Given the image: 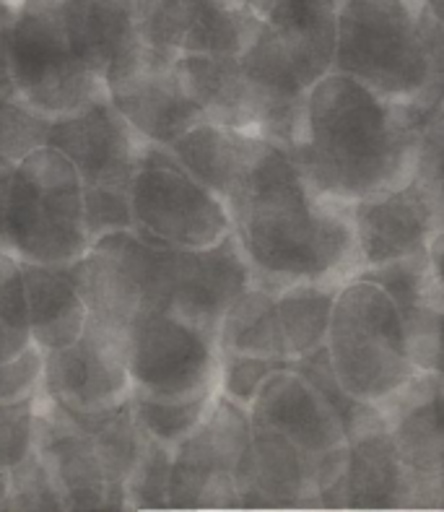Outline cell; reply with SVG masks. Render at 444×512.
Instances as JSON below:
<instances>
[{"label":"cell","instance_id":"1","mask_svg":"<svg viewBox=\"0 0 444 512\" xmlns=\"http://www.w3.org/2000/svg\"><path fill=\"white\" fill-rule=\"evenodd\" d=\"M289 154L309 188L351 206L413 180L419 167V110L330 71L309 86Z\"/></svg>","mask_w":444,"mask_h":512},{"label":"cell","instance_id":"2","mask_svg":"<svg viewBox=\"0 0 444 512\" xmlns=\"http://www.w3.org/2000/svg\"><path fill=\"white\" fill-rule=\"evenodd\" d=\"M234 234L250 260L255 284L281 292L296 281L348 279L356 237L348 203L315 193L294 156L268 143L229 201Z\"/></svg>","mask_w":444,"mask_h":512},{"label":"cell","instance_id":"3","mask_svg":"<svg viewBox=\"0 0 444 512\" xmlns=\"http://www.w3.org/2000/svg\"><path fill=\"white\" fill-rule=\"evenodd\" d=\"M91 247L84 182L55 146L0 162V250L45 266H68Z\"/></svg>","mask_w":444,"mask_h":512},{"label":"cell","instance_id":"4","mask_svg":"<svg viewBox=\"0 0 444 512\" xmlns=\"http://www.w3.org/2000/svg\"><path fill=\"white\" fill-rule=\"evenodd\" d=\"M333 71L413 110L434 94V63L419 0H341Z\"/></svg>","mask_w":444,"mask_h":512},{"label":"cell","instance_id":"5","mask_svg":"<svg viewBox=\"0 0 444 512\" xmlns=\"http://www.w3.org/2000/svg\"><path fill=\"white\" fill-rule=\"evenodd\" d=\"M338 383L359 401L385 403L419 375L395 299L377 281L348 276L338 289L328 333Z\"/></svg>","mask_w":444,"mask_h":512},{"label":"cell","instance_id":"6","mask_svg":"<svg viewBox=\"0 0 444 512\" xmlns=\"http://www.w3.org/2000/svg\"><path fill=\"white\" fill-rule=\"evenodd\" d=\"M172 250L146 240L136 229H117L102 234L63 268L84 297L89 320L130 338V328L143 312L167 310Z\"/></svg>","mask_w":444,"mask_h":512},{"label":"cell","instance_id":"7","mask_svg":"<svg viewBox=\"0 0 444 512\" xmlns=\"http://www.w3.org/2000/svg\"><path fill=\"white\" fill-rule=\"evenodd\" d=\"M133 229L141 237L177 250H200L234 232L232 211L221 195L169 151L148 143L146 156L130 182Z\"/></svg>","mask_w":444,"mask_h":512},{"label":"cell","instance_id":"8","mask_svg":"<svg viewBox=\"0 0 444 512\" xmlns=\"http://www.w3.org/2000/svg\"><path fill=\"white\" fill-rule=\"evenodd\" d=\"M16 99L50 120L71 115L107 94V81L73 52L60 0H24L11 39Z\"/></svg>","mask_w":444,"mask_h":512},{"label":"cell","instance_id":"9","mask_svg":"<svg viewBox=\"0 0 444 512\" xmlns=\"http://www.w3.org/2000/svg\"><path fill=\"white\" fill-rule=\"evenodd\" d=\"M250 409L216 393L206 419L174 448L169 507L224 510L242 507L250 474Z\"/></svg>","mask_w":444,"mask_h":512},{"label":"cell","instance_id":"10","mask_svg":"<svg viewBox=\"0 0 444 512\" xmlns=\"http://www.w3.org/2000/svg\"><path fill=\"white\" fill-rule=\"evenodd\" d=\"M216 336L169 310H148L130 328L128 372L133 390L161 401H193L219 393Z\"/></svg>","mask_w":444,"mask_h":512},{"label":"cell","instance_id":"11","mask_svg":"<svg viewBox=\"0 0 444 512\" xmlns=\"http://www.w3.org/2000/svg\"><path fill=\"white\" fill-rule=\"evenodd\" d=\"M174 65L187 94L195 99L206 120L258 133L286 151L291 149L304 107H291L271 97L263 86L252 81L239 58L185 52Z\"/></svg>","mask_w":444,"mask_h":512},{"label":"cell","instance_id":"12","mask_svg":"<svg viewBox=\"0 0 444 512\" xmlns=\"http://www.w3.org/2000/svg\"><path fill=\"white\" fill-rule=\"evenodd\" d=\"M128 341V336L86 320L76 344L45 351L39 393L76 414H99L123 406L133 393Z\"/></svg>","mask_w":444,"mask_h":512},{"label":"cell","instance_id":"13","mask_svg":"<svg viewBox=\"0 0 444 512\" xmlns=\"http://www.w3.org/2000/svg\"><path fill=\"white\" fill-rule=\"evenodd\" d=\"M148 143L112 104L110 94L52 120L47 138V146L71 159L84 188H130Z\"/></svg>","mask_w":444,"mask_h":512},{"label":"cell","instance_id":"14","mask_svg":"<svg viewBox=\"0 0 444 512\" xmlns=\"http://www.w3.org/2000/svg\"><path fill=\"white\" fill-rule=\"evenodd\" d=\"M348 208L356 237L354 273L421 253L444 229L442 208L416 175L400 188L361 198Z\"/></svg>","mask_w":444,"mask_h":512},{"label":"cell","instance_id":"15","mask_svg":"<svg viewBox=\"0 0 444 512\" xmlns=\"http://www.w3.org/2000/svg\"><path fill=\"white\" fill-rule=\"evenodd\" d=\"M250 419L278 429L338 479L346 471L348 435L341 416L291 364L265 380L250 406Z\"/></svg>","mask_w":444,"mask_h":512},{"label":"cell","instance_id":"16","mask_svg":"<svg viewBox=\"0 0 444 512\" xmlns=\"http://www.w3.org/2000/svg\"><path fill=\"white\" fill-rule=\"evenodd\" d=\"M380 409L416 484V507H444V377L419 372Z\"/></svg>","mask_w":444,"mask_h":512},{"label":"cell","instance_id":"17","mask_svg":"<svg viewBox=\"0 0 444 512\" xmlns=\"http://www.w3.org/2000/svg\"><path fill=\"white\" fill-rule=\"evenodd\" d=\"M255 284L250 260L237 234L200 250H172L167 310L216 336L224 312Z\"/></svg>","mask_w":444,"mask_h":512},{"label":"cell","instance_id":"18","mask_svg":"<svg viewBox=\"0 0 444 512\" xmlns=\"http://www.w3.org/2000/svg\"><path fill=\"white\" fill-rule=\"evenodd\" d=\"M107 94L125 120L146 141L159 146H172L193 125L206 120L187 94L174 60L148 47L130 71L107 81Z\"/></svg>","mask_w":444,"mask_h":512},{"label":"cell","instance_id":"19","mask_svg":"<svg viewBox=\"0 0 444 512\" xmlns=\"http://www.w3.org/2000/svg\"><path fill=\"white\" fill-rule=\"evenodd\" d=\"M322 507H416V484L385 414L372 416L348 435V458L341 481Z\"/></svg>","mask_w":444,"mask_h":512},{"label":"cell","instance_id":"20","mask_svg":"<svg viewBox=\"0 0 444 512\" xmlns=\"http://www.w3.org/2000/svg\"><path fill=\"white\" fill-rule=\"evenodd\" d=\"M39 458L50 471L65 510H123L104 479L94 440L84 427L37 390Z\"/></svg>","mask_w":444,"mask_h":512},{"label":"cell","instance_id":"21","mask_svg":"<svg viewBox=\"0 0 444 512\" xmlns=\"http://www.w3.org/2000/svg\"><path fill=\"white\" fill-rule=\"evenodd\" d=\"M354 276L377 281L395 299L416 367L444 375V292L434 276L429 247Z\"/></svg>","mask_w":444,"mask_h":512},{"label":"cell","instance_id":"22","mask_svg":"<svg viewBox=\"0 0 444 512\" xmlns=\"http://www.w3.org/2000/svg\"><path fill=\"white\" fill-rule=\"evenodd\" d=\"M60 19L73 52L104 81L123 76L146 52L136 0H60Z\"/></svg>","mask_w":444,"mask_h":512},{"label":"cell","instance_id":"23","mask_svg":"<svg viewBox=\"0 0 444 512\" xmlns=\"http://www.w3.org/2000/svg\"><path fill=\"white\" fill-rule=\"evenodd\" d=\"M289 52L302 84L315 86L333 71L341 0H242Z\"/></svg>","mask_w":444,"mask_h":512},{"label":"cell","instance_id":"24","mask_svg":"<svg viewBox=\"0 0 444 512\" xmlns=\"http://www.w3.org/2000/svg\"><path fill=\"white\" fill-rule=\"evenodd\" d=\"M268 143L258 133L203 120L177 138L169 151L229 206Z\"/></svg>","mask_w":444,"mask_h":512},{"label":"cell","instance_id":"25","mask_svg":"<svg viewBox=\"0 0 444 512\" xmlns=\"http://www.w3.org/2000/svg\"><path fill=\"white\" fill-rule=\"evenodd\" d=\"M29 323L34 346L42 351L76 344L89 320V310L63 266H45L21 260Z\"/></svg>","mask_w":444,"mask_h":512},{"label":"cell","instance_id":"26","mask_svg":"<svg viewBox=\"0 0 444 512\" xmlns=\"http://www.w3.org/2000/svg\"><path fill=\"white\" fill-rule=\"evenodd\" d=\"M221 354H255V357H286V341L278 320L276 292L252 284L234 299L216 331Z\"/></svg>","mask_w":444,"mask_h":512},{"label":"cell","instance_id":"27","mask_svg":"<svg viewBox=\"0 0 444 512\" xmlns=\"http://www.w3.org/2000/svg\"><path fill=\"white\" fill-rule=\"evenodd\" d=\"M346 279L296 281L276 292L278 320L286 341V357H304L328 341L338 289Z\"/></svg>","mask_w":444,"mask_h":512},{"label":"cell","instance_id":"28","mask_svg":"<svg viewBox=\"0 0 444 512\" xmlns=\"http://www.w3.org/2000/svg\"><path fill=\"white\" fill-rule=\"evenodd\" d=\"M213 398H216V393L193 398V401H161V398H151L146 393L133 390L130 406H133L138 427L154 440H159L161 445L174 450L206 419Z\"/></svg>","mask_w":444,"mask_h":512},{"label":"cell","instance_id":"29","mask_svg":"<svg viewBox=\"0 0 444 512\" xmlns=\"http://www.w3.org/2000/svg\"><path fill=\"white\" fill-rule=\"evenodd\" d=\"M34 346L21 260L0 250V362H13Z\"/></svg>","mask_w":444,"mask_h":512},{"label":"cell","instance_id":"30","mask_svg":"<svg viewBox=\"0 0 444 512\" xmlns=\"http://www.w3.org/2000/svg\"><path fill=\"white\" fill-rule=\"evenodd\" d=\"M174 450L161 445L143 432V450L128 484V510H164L169 507V476H172Z\"/></svg>","mask_w":444,"mask_h":512},{"label":"cell","instance_id":"31","mask_svg":"<svg viewBox=\"0 0 444 512\" xmlns=\"http://www.w3.org/2000/svg\"><path fill=\"white\" fill-rule=\"evenodd\" d=\"M37 442V393L24 401L0 403V505L11 492L13 468Z\"/></svg>","mask_w":444,"mask_h":512},{"label":"cell","instance_id":"32","mask_svg":"<svg viewBox=\"0 0 444 512\" xmlns=\"http://www.w3.org/2000/svg\"><path fill=\"white\" fill-rule=\"evenodd\" d=\"M52 120L16 97H0V162L16 164L47 146Z\"/></svg>","mask_w":444,"mask_h":512},{"label":"cell","instance_id":"33","mask_svg":"<svg viewBox=\"0 0 444 512\" xmlns=\"http://www.w3.org/2000/svg\"><path fill=\"white\" fill-rule=\"evenodd\" d=\"M281 367H289V359L255 357V354H221L219 393L250 409L258 398L265 380Z\"/></svg>","mask_w":444,"mask_h":512},{"label":"cell","instance_id":"34","mask_svg":"<svg viewBox=\"0 0 444 512\" xmlns=\"http://www.w3.org/2000/svg\"><path fill=\"white\" fill-rule=\"evenodd\" d=\"M0 510H65L37 448L11 474V492Z\"/></svg>","mask_w":444,"mask_h":512},{"label":"cell","instance_id":"35","mask_svg":"<svg viewBox=\"0 0 444 512\" xmlns=\"http://www.w3.org/2000/svg\"><path fill=\"white\" fill-rule=\"evenodd\" d=\"M416 177L444 214V104L419 110V167Z\"/></svg>","mask_w":444,"mask_h":512},{"label":"cell","instance_id":"36","mask_svg":"<svg viewBox=\"0 0 444 512\" xmlns=\"http://www.w3.org/2000/svg\"><path fill=\"white\" fill-rule=\"evenodd\" d=\"M84 214L91 242L117 229H133L130 188H84Z\"/></svg>","mask_w":444,"mask_h":512},{"label":"cell","instance_id":"37","mask_svg":"<svg viewBox=\"0 0 444 512\" xmlns=\"http://www.w3.org/2000/svg\"><path fill=\"white\" fill-rule=\"evenodd\" d=\"M42 359H45V351L32 346L19 359L0 362V403L24 401L37 393L39 380H42Z\"/></svg>","mask_w":444,"mask_h":512},{"label":"cell","instance_id":"38","mask_svg":"<svg viewBox=\"0 0 444 512\" xmlns=\"http://www.w3.org/2000/svg\"><path fill=\"white\" fill-rule=\"evenodd\" d=\"M429 258H432V268L434 276H437L439 286H442L444 292V229L429 242Z\"/></svg>","mask_w":444,"mask_h":512}]
</instances>
